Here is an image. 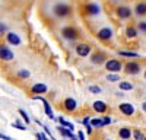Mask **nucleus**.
<instances>
[{"label":"nucleus","instance_id":"f257e3e1","mask_svg":"<svg viewBox=\"0 0 146 140\" xmlns=\"http://www.w3.org/2000/svg\"><path fill=\"white\" fill-rule=\"evenodd\" d=\"M101 13V6L96 2H88L82 5V15L88 18H95Z\"/></svg>","mask_w":146,"mask_h":140},{"label":"nucleus","instance_id":"f03ea898","mask_svg":"<svg viewBox=\"0 0 146 140\" xmlns=\"http://www.w3.org/2000/svg\"><path fill=\"white\" fill-rule=\"evenodd\" d=\"M70 12H72V7H70L67 3H64V2H58V3H56L54 7H53V13H54V16L58 18V19L67 18V16L70 15Z\"/></svg>","mask_w":146,"mask_h":140},{"label":"nucleus","instance_id":"7ed1b4c3","mask_svg":"<svg viewBox=\"0 0 146 140\" xmlns=\"http://www.w3.org/2000/svg\"><path fill=\"white\" fill-rule=\"evenodd\" d=\"M62 37L66 40V41H76L79 38V31L72 26V25H67V26H63L62 28Z\"/></svg>","mask_w":146,"mask_h":140},{"label":"nucleus","instance_id":"20e7f679","mask_svg":"<svg viewBox=\"0 0 146 140\" xmlns=\"http://www.w3.org/2000/svg\"><path fill=\"white\" fill-rule=\"evenodd\" d=\"M104 66H105V69L108 70V72H111V73H117V72H120V70L123 69V64H121V61H120V60H115V58L105 60Z\"/></svg>","mask_w":146,"mask_h":140},{"label":"nucleus","instance_id":"39448f33","mask_svg":"<svg viewBox=\"0 0 146 140\" xmlns=\"http://www.w3.org/2000/svg\"><path fill=\"white\" fill-rule=\"evenodd\" d=\"M91 51H92L91 45H89V44H86V42L76 44V47H75V53H76V55H79V57H82V58L88 57V55L91 54Z\"/></svg>","mask_w":146,"mask_h":140},{"label":"nucleus","instance_id":"423d86ee","mask_svg":"<svg viewBox=\"0 0 146 140\" xmlns=\"http://www.w3.org/2000/svg\"><path fill=\"white\" fill-rule=\"evenodd\" d=\"M32 99H38V101H41V102H42V105H44V112H45V115H47L50 120H56L51 105H50V102H48L45 98H42V96H40V95H34V96H32Z\"/></svg>","mask_w":146,"mask_h":140},{"label":"nucleus","instance_id":"0eeeda50","mask_svg":"<svg viewBox=\"0 0 146 140\" xmlns=\"http://www.w3.org/2000/svg\"><path fill=\"white\" fill-rule=\"evenodd\" d=\"M15 58V54L7 45L0 44V60L2 61H12Z\"/></svg>","mask_w":146,"mask_h":140},{"label":"nucleus","instance_id":"6e6552de","mask_svg":"<svg viewBox=\"0 0 146 140\" xmlns=\"http://www.w3.org/2000/svg\"><path fill=\"white\" fill-rule=\"evenodd\" d=\"M96 38H98L100 41H110L113 38V29L110 26H104L101 28L98 32H96Z\"/></svg>","mask_w":146,"mask_h":140},{"label":"nucleus","instance_id":"1a4fd4ad","mask_svg":"<svg viewBox=\"0 0 146 140\" xmlns=\"http://www.w3.org/2000/svg\"><path fill=\"white\" fill-rule=\"evenodd\" d=\"M63 108L69 112H73V111H76L78 110V102L76 99H73V98H66L63 101Z\"/></svg>","mask_w":146,"mask_h":140},{"label":"nucleus","instance_id":"9d476101","mask_svg":"<svg viewBox=\"0 0 146 140\" xmlns=\"http://www.w3.org/2000/svg\"><path fill=\"white\" fill-rule=\"evenodd\" d=\"M6 41L10 44V45H21V42H22V40H21V37L18 34H15V32H6Z\"/></svg>","mask_w":146,"mask_h":140},{"label":"nucleus","instance_id":"9b49d317","mask_svg":"<svg viewBox=\"0 0 146 140\" xmlns=\"http://www.w3.org/2000/svg\"><path fill=\"white\" fill-rule=\"evenodd\" d=\"M105 54L104 53H101V51H96V53H94L92 54V57H91V63L92 64H96V66H100V64H104L105 63Z\"/></svg>","mask_w":146,"mask_h":140},{"label":"nucleus","instance_id":"f8f14e48","mask_svg":"<svg viewBox=\"0 0 146 140\" xmlns=\"http://www.w3.org/2000/svg\"><path fill=\"white\" fill-rule=\"evenodd\" d=\"M124 69H126L127 75H137V73H140V66L136 61H129Z\"/></svg>","mask_w":146,"mask_h":140},{"label":"nucleus","instance_id":"ddd939ff","mask_svg":"<svg viewBox=\"0 0 146 140\" xmlns=\"http://www.w3.org/2000/svg\"><path fill=\"white\" fill-rule=\"evenodd\" d=\"M48 88L45 83H35L31 86V93H34V95H42V93H47Z\"/></svg>","mask_w":146,"mask_h":140},{"label":"nucleus","instance_id":"4468645a","mask_svg":"<svg viewBox=\"0 0 146 140\" xmlns=\"http://www.w3.org/2000/svg\"><path fill=\"white\" fill-rule=\"evenodd\" d=\"M117 16L120 19H129L131 16V10L127 6H118L117 7Z\"/></svg>","mask_w":146,"mask_h":140},{"label":"nucleus","instance_id":"2eb2a0df","mask_svg":"<svg viewBox=\"0 0 146 140\" xmlns=\"http://www.w3.org/2000/svg\"><path fill=\"white\" fill-rule=\"evenodd\" d=\"M118 108H120V111L123 112L124 115H133V114H135V107H133L131 104H129V102L120 104V105H118Z\"/></svg>","mask_w":146,"mask_h":140},{"label":"nucleus","instance_id":"dca6fc26","mask_svg":"<svg viewBox=\"0 0 146 140\" xmlns=\"http://www.w3.org/2000/svg\"><path fill=\"white\" fill-rule=\"evenodd\" d=\"M92 108H94V111H95V112L104 114V112L107 111V108H108V105H107L104 101H95V102L92 104Z\"/></svg>","mask_w":146,"mask_h":140},{"label":"nucleus","instance_id":"f3484780","mask_svg":"<svg viewBox=\"0 0 146 140\" xmlns=\"http://www.w3.org/2000/svg\"><path fill=\"white\" fill-rule=\"evenodd\" d=\"M57 130H58V133H60V134H62L63 137H66V139H70V137L75 136L72 130H69V128H66V127H63V125H58Z\"/></svg>","mask_w":146,"mask_h":140},{"label":"nucleus","instance_id":"a211bd4d","mask_svg":"<svg viewBox=\"0 0 146 140\" xmlns=\"http://www.w3.org/2000/svg\"><path fill=\"white\" fill-rule=\"evenodd\" d=\"M118 136L123 139V140H129L131 137V130H130V128H127V127H123V128H120Z\"/></svg>","mask_w":146,"mask_h":140},{"label":"nucleus","instance_id":"6ab92c4d","mask_svg":"<svg viewBox=\"0 0 146 140\" xmlns=\"http://www.w3.org/2000/svg\"><path fill=\"white\" fill-rule=\"evenodd\" d=\"M58 123H60V125H63V127H66V128H69V130H75V124L73 123H70V121H67L64 117H58Z\"/></svg>","mask_w":146,"mask_h":140},{"label":"nucleus","instance_id":"aec40b11","mask_svg":"<svg viewBox=\"0 0 146 140\" xmlns=\"http://www.w3.org/2000/svg\"><path fill=\"white\" fill-rule=\"evenodd\" d=\"M135 12H136L137 16H145L146 15V3H143V2L142 3H137Z\"/></svg>","mask_w":146,"mask_h":140},{"label":"nucleus","instance_id":"412c9836","mask_svg":"<svg viewBox=\"0 0 146 140\" xmlns=\"http://www.w3.org/2000/svg\"><path fill=\"white\" fill-rule=\"evenodd\" d=\"M117 54L121 55V57H129V58H137V57H139V54L135 53V51H123V50H118Z\"/></svg>","mask_w":146,"mask_h":140},{"label":"nucleus","instance_id":"4be33fe9","mask_svg":"<svg viewBox=\"0 0 146 140\" xmlns=\"http://www.w3.org/2000/svg\"><path fill=\"white\" fill-rule=\"evenodd\" d=\"M89 124H91L94 128H100V127H102V118H100V117H95V118H91Z\"/></svg>","mask_w":146,"mask_h":140},{"label":"nucleus","instance_id":"5701e85b","mask_svg":"<svg viewBox=\"0 0 146 140\" xmlns=\"http://www.w3.org/2000/svg\"><path fill=\"white\" fill-rule=\"evenodd\" d=\"M126 35H127V38H136V35H137V31L135 26H127L126 29Z\"/></svg>","mask_w":146,"mask_h":140},{"label":"nucleus","instance_id":"b1692460","mask_svg":"<svg viewBox=\"0 0 146 140\" xmlns=\"http://www.w3.org/2000/svg\"><path fill=\"white\" fill-rule=\"evenodd\" d=\"M16 76H18L19 79H28V77L31 76V73H29V70H25V69H22V70H18Z\"/></svg>","mask_w":146,"mask_h":140},{"label":"nucleus","instance_id":"393cba45","mask_svg":"<svg viewBox=\"0 0 146 140\" xmlns=\"http://www.w3.org/2000/svg\"><path fill=\"white\" fill-rule=\"evenodd\" d=\"M118 88H120L121 90H131V89H133V85L130 83V82H120Z\"/></svg>","mask_w":146,"mask_h":140},{"label":"nucleus","instance_id":"a878e982","mask_svg":"<svg viewBox=\"0 0 146 140\" xmlns=\"http://www.w3.org/2000/svg\"><path fill=\"white\" fill-rule=\"evenodd\" d=\"M107 80L108 82H120V76L117 73H108L107 75Z\"/></svg>","mask_w":146,"mask_h":140},{"label":"nucleus","instance_id":"bb28decb","mask_svg":"<svg viewBox=\"0 0 146 140\" xmlns=\"http://www.w3.org/2000/svg\"><path fill=\"white\" fill-rule=\"evenodd\" d=\"M131 134H133V137H135V140H143L145 139V136H143V133L140 130H133Z\"/></svg>","mask_w":146,"mask_h":140},{"label":"nucleus","instance_id":"cd10ccee","mask_svg":"<svg viewBox=\"0 0 146 140\" xmlns=\"http://www.w3.org/2000/svg\"><path fill=\"white\" fill-rule=\"evenodd\" d=\"M19 114H21V117H22V118H23V121H25L27 124H29V123H31V118H29V115H28V114H27L25 111H23L22 108L19 110Z\"/></svg>","mask_w":146,"mask_h":140},{"label":"nucleus","instance_id":"c85d7f7f","mask_svg":"<svg viewBox=\"0 0 146 140\" xmlns=\"http://www.w3.org/2000/svg\"><path fill=\"white\" fill-rule=\"evenodd\" d=\"M88 89H89L91 93H100V92H101V88H100L98 85H89Z\"/></svg>","mask_w":146,"mask_h":140},{"label":"nucleus","instance_id":"c756f323","mask_svg":"<svg viewBox=\"0 0 146 140\" xmlns=\"http://www.w3.org/2000/svg\"><path fill=\"white\" fill-rule=\"evenodd\" d=\"M12 127L18 128V130H22V131H23V130H27V127H25V125H22V124H21L19 121H15V123H12Z\"/></svg>","mask_w":146,"mask_h":140},{"label":"nucleus","instance_id":"7c9ffc66","mask_svg":"<svg viewBox=\"0 0 146 140\" xmlns=\"http://www.w3.org/2000/svg\"><path fill=\"white\" fill-rule=\"evenodd\" d=\"M6 32H7V26L3 22H0V35H6Z\"/></svg>","mask_w":146,"mask_h":140},{"label":"nucleus","instance_id":"2f4dec72","mask_svg":"<svg viewBox=\"0 0 146 140\" xmlns=\"http://www.w3.org/2000/svg\"><path fill=\"white\" fill-rule=\"evenodd\" d=\"M111 118H110V117H102V127L104 125H108V124H111Z\"/></svg>","mask_w":146,"mask_h":140},{"label":"nucleus","instance_id":"473e14b6","mask_svg":"<svg viewBox=\"0 0 146 140\" xmlns=\"http://www.w3.org/2000/svg\"><path fill=\"white\" fill-rule=\"evenodd\" d=\"M89 121H91V117H89V115H85L83 118H82V124H83V125H88Z\"/></svg>","mask_w":146,"mask_h":140},{"label":"nucleus","instance_id":"72a5a7b5","mask_svg":"<svg viewBox=\"0 0 146 140\" xmlns=\"http://www.w3.org/2000/svg\"><path fill=\"white\" fill-rule=\"evenodd\" d=\"M139 29L146 34V22H140V23H139Z\"/></svg>","mask_w":146,"mask_h":140},{"label":"nucleus","instance_id":"f704fd0d","mask_svg":"<svg viewBox=\"0 0 146 140\" xmlns=\"http://www.w3.org/2000/svg\"><path fill=\"white\" fill-rule=\"evenodd\" d=\"M0 139H2V140H12V137H9L7 134H3L2 131H0Z\"/></svg>","mask_w":146,"mask_h":140},{"label":"nucleus","instance_id":"c9c22d12","mask_svg":"<svg viewBox=\"0 0 146 140\" xmlns=\"http://www.w3.org/2000/svg\"><path fill=\"white\" fill-rule=\"evenodd\" d=\"M78 140H85V133L83 131H78Z\"/></svg>","mask_w":146,"mask_h":140},{"label":"nucleus","instance_id":"e433bc0d","mask_svg":"<svg viewBox=\"0 0 146 140\" xmlns=\"http://www.w3.org/2000/svg\"><path fill=\"white\" fill-rule=\"evenodd\" d=\"M85 127H86V133H88V134H91V133H92V130H94V127H92L91 124H88V125H85Z\"/></svg>","mask_w":146,"mask_h":140},{"label":"nucleus","instance_id":"4c0bfd02","mask_svg":"<svg viewBox=\"0 0 146 140\" xmlns=\"http://www.w3.org/2000/svg\"><path fill=\"white\" fill-rule=\"evenodd\" d=\"M40 134H41V139H42V140H50V137H48V136H45L44 133H40Z\"/></svg>","mask_w":146,"mask_h":140},{"label":"nucleus","instance_id":"58836bf2","mask_svg":"<svg viewBox=\"0 0 146 140\" xmlns=\"http://www.w3.org/2000/svg\"><path fill=\"white\" fill-rule=\"evenodd\" d=\"M142 110L146 112V102H143V104H142Z\"/></svg>","mask_w":146,"mask_h":140},{"label":"nucleus","instance_id":"ea45409f","mask_svg":"<svg viewBox=\"0 0 146 140\" xmlns=\"http://www.w3.org/2000/svg\"><path fill=\"white\" fill-rule=\"evenodd\" d=\"M70 140H78V136H73V137H70Z\"/></svg>","mask_w":146,"mask_h":140},{"label":"nucleus","instance_id":"a19ab883","mask_svg":"<svg viewBox=\"0 0 146 140\" xmlns=\"http://www.w3.org/2000/svg\"><path fill=\"white\" fill-rule=\"evenodd\" d=\"M145 79H146V72H145Z\"/></svg>","mask_w":146,"mask_h":140},{"label":"nucleus","instance_id":"79ce46f5","mask_svg":"<svg viewBox=\"0 0 146 140\" xmlns=\"http://www.w3.org/2000/svg\"><path fill=\"white\" fill-rule=\"evenodd\" d=\"M143 140H146V137H145V139H143Z\"/></svg>","mask_w":146,"mask_h":140}]
</instances>
